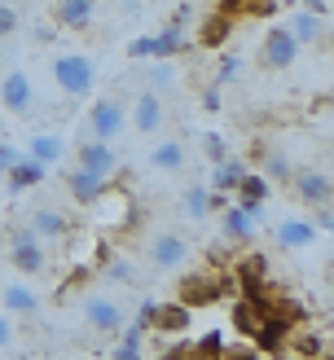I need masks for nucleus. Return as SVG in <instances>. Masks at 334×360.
Returning <instances> with one entry per match:
<instances>
[{
	"instance_id": "f257e3e1",
	"label": "nucleus",
	"mask_w": 334,
	"mask_h": 360,
	"mask_svg": "<svg viewBox=\"0 0 334 360\" xmlns=\"http://www.w3.org/2000/svg\"><path fill=\"white\" fill-rule=\"evenodd\" d=\"M229 295H233V277L229 273H189L176 281V299L185 308H211V303H220Z\"/></svg>"
},
{
	"instance_id": "f03ea898",
	"label": "nucleus",
	"mask_w": 334,
	"mask_h": 360,
	"mask_svg": "<svg viewBox=\"0 0 334 360\" xmlns=\"http://www.w3.org/2000/svg\"><path fill=\"white\" fill-rule=\"evenodd\" d=\"M53 79H58V88L70 101H79L97 88V66H93V58H84V53H58V58H53Z\"/></svg>"
},
{
	"instance_id": "7ed1b4c3",
	"label": "nucleus",
	"mask_w": 334,
	"mask_h": 360,
	"mask_svg": "<svg viewBox=\"0 0 334 360\" xmlns=\"http://www.w3.org/2000/svg\"><path fill=\"white\" fill-rule=\"evenodd\" d=\"M84 132L93 141H105V146L119 141L123 132H128V101H123V97H97L93 110H88Z\"/></svg>"
},
{
	"instance_id": "20e7f679",
	"label": "nucleus",
	"mask_w": 334,
	"mask_h": 360,
	"mask_svg": "<svg viewBox=\"0 0 334 360\" xmlns=\"http://www.w3.org/2000/svg\"><path fill=\"white\" fill-rule=\"evenodd\" d=\"M9 264L18 268V273H27V277H40L44 268H49V255H44V242L35 238V233L27 224H13L9 229Z\"/></svg>"
},
{
	"instance_id": "39448f33",
	"label": "nucleus",
	"mask_w": 334,
	"mask_h": 360,
	"mask_svg": "<svg viewBox=\"0 0 334 360\" xmlns=\"http://www.w3.org/2000/svg\"><path fill=\"white\" fill-rule=\"evenodd\" d=\"M128 128L136 132V136H158L167 128V105H163V97H154V93H141L128 101Z\"/></svg>"
},
{
	"instance_id": "423d86ee",
	"label": "nucleus",
	"mask_w": 334,
	"mask_h": 360,
	"mask_svg": "<svg viewBox=\"0 0 334 360\" xmlns=\"http://www.w3.org/2000/svg\"><path fill=\"white\" fill-rule=\"evenodd\" d=\"M75 167L110 180V176H119V154H115V146H105V141H93L88 132H79V141H75Z\"/></svg>"
},
{
	"instance_id": "0eeeda50",
	"label": "nucleus",
	"mask_w": 334,
	"mask_h": 360,
	"mask_svg": "<svg viewBox=\"0 0 334 360\" xmlns=\"http://www.w3.org/2000/svg\"><path fill=\"white\" fill-rule=\"evenodd\" d=\"M23 224H27V229H31L40 242H62V238H70V215H66L62 207H49V202L27 207Z\"/></svg>"
},
{
	"instance_id": "6e6552de",
	"label": "nucleus",
	"mask_w": 334,
	"mask_h": 360,
	"mask_svg": "<svg viewBox=\"0 0 334 360\" xmlns=\"http://www.w3.org/2000/svg\"><path fill=\"white\" fill-rule=\"evenodd\" d=\"M146 259H150V268H158V273H176V268L189 259V242L181 233H158V238H150V246H146Z\"/></svg>"
},
{
	"instance_id": "1a4fd4ad",
	"label": "nucleus",
	"mask_w": 334,
	"mask_h": 360,
	"mask_svg": "<svg viewBox=\"0 0 334 360\" xmlns=\"http://www.w3.org/2000/svg\"><path fill=\"white\" fill-rule=\"evenodd\" d=\"M0 105H5L9 115H31L35 110V84L27 70H5V79H0Z\"/></svg>"
},
{
	"instance_id": "9d476101",
	"label": "nucleus",
	"mask_w": 334,
	"mask_h": 360,
	"mask_svg": "<svg viewBox=\"0 0 334 360\" xmlns=\"http://www.w3.org/2000/svg\"><path fill=\"white\" fill-rule=\"evenodd\" d=\"M295 58H299V44H295V35L286 27H273L264 35V49H259V66L264 70H290Z\"/></svg>"
},
{
	"instance_id": "9b49d317",
	"label": "nucleus",
	"mask_w": 334,
	"mask_h": 360,
	"mask_svg": "<svg viewBox=\"0 0 334 360\" xmlns=\"http://www.w3.org/2000/svg\"><path fill=\"white\" fill-rule=\"evenodd\" d=\"M290 185H295V193H299V202H308V207H330V198H334V180H330L326 167H304V172H295Z\"/></svg>"
},
{
	"instance_id": "f8f14e48",
	"label": "nucleus",
	"mask_w": 334,
	"mask_h": 360,
	"mask_svg": "<svg viewBox=\"0 0 334 360\" xmlns=\"http://www.w3.org/2000/svg\"><path fill=\"white\" fill-rule=\"evenodd\" d=\"M255 224H259V207L255 202H229L220 211V229H224V238L229 242H251L255 238Z\"/></svg>"
},
{
	"instance_id": "ddd939ff",
	"label": "nucleus",
	"mask_w": 334,
	"mask_h": 360,
	"mask_svg": "<svg viewBox=\"0 0 334 360\" xmlns=\"http://www.w3.org/2000/svg\"><path fill=\"white\" fill-rule=\"evenodd\" d=\"M286 31L295 35V44L304 49V44H330V18H316V13H308V9H299V13H290L286 18Z\"/></svg>"
},
{
	"instance_id": "4468645a",
	"label": "nucleus",
	"mask_w": 334,
	"mask_h": 360,
	"mask_svg": "<svg viewBox=\"0 0 334 360\" xmlns=\"http://www.w3.org/2000/svg\"><path fill=\"white\" fill-rule=\"evenodd\" d=\"M97 13V0H53V27L62 31H88Z\"/></svg>"
},
{
	"instance_id": "2eb2a0df",
	"label": "nucleus",
	"mask_w": 334,
	"mask_h": 360,
	"mask_svg": "<svg viewBox=\"0 0 334 360\" xmlns=\"http://www.w3.org/2000/svg\"><path fill=\"white\" fill-rule=\"evenodd\" d=\"M62 185H66V193L75 198L79 207H93L97 198L110 189V180H101V176H93V172H84V167H70L66 176H62Z\"/></svg>"
},
{
	"instance_id": "dca6fc26",
	"label": "nucleus",
	"mask_w": 334,
	"mask_h": 360,
	"mask_svg": "<svg viewBox=\"0 0 334 360\" xmlns=\"http://www.w3.org/2000/svg\"><path fill=\"white\" fill-rule=\"evenodd\" d=\"M40 295L31 290L27 281H9V285H0V312H9V316H35L40 312Z\"/></svg>"
},
{
	"instance_id": "f3484780",
	"label": "nucleus",
	"mask_w": 334,
	"mask_h": 360,
	"mask_svg": "<svg viewBox=\"0 0 334 360\" xmlns=\"http://www.w3.org/2000/svg\"><path fill=\"white\" fill-rule=\"evenodd\" d=\"M84 321H88L97 334H119V330H123V308H119L115 299H101V295H97V299L84 303Z\"/></svg>"
},
{
	"instance_id": "a211bd4d",
	"label": "nucleus",
	"mask_w": 334,
	"mask_h": 360,
	"mask_svg": "<svg viewBox=\"0 0 334 360\" xmlns=\"http://www.w3.org/2000/svg\"><path fill=\"white\" fill-rule=\"evenodd\" d=\"M189 321H193V308H185L181 299H172V303H154L150 330H158V334H185Z\"/></svg>"
},
{
	"instance_id": "6ab92c4d",
	"label": "nucleus",
	"mask_w": 334,
	"mask_h": 360,
	"mask_svg": "<svg viewBox=\"0 0 334 360\" xmlns=\"http://www.w3.org/2000/svg\"><path fill=\"white\" fill-rule=\"evenodd\" d=\"M286 338H290V321L269 316V321H264V326L255 330L251 343H255V352H259V356H281V352H286Z\"/></svg>"
},
{
	"instance_id": "aec40b11",
	"label": "nucleus",
	"mask_w": 334,
	"mask_h": 360,
	"mask_svg": "<svg viewBox=\"0 0 334 360\" xmlns=\"http://www.w3.org/2000/svg\"><path fill=\"white\" fill-rule=\"evenodd\" d=\"M229 35H233V18L216 9V13H207L198 22V35H193V40H198V49H224Z\"/></svg>"
},
{
	"instance_id": "412c9836",
	"label": "nucleus",
	"mask_w": 334,
	"mask_h": 360,
	"mask_svg": "<svg viewBox=\"0 0 334 360\" xmlns=\"http://www.w3.org/2000/svg\"><path fill=\"white\" fill-rule=\"evenodd\" d=\"M312 242H316L312 220H299V215H290V220L277 224V246H281V250H304V246H312Z\"/></svg>"
},
{
	"instance_id": "4be33fe9",
	"label": "nucleus",
	"mask_w": 334,
	"mask_h": 360,
	"mask_svg": "<svg viewBox=\"0 0 334 360\" xmlns=\"http://www.w3.org/2000/svg\"><path fill=\"white\" fill-rule=\"evenodd\" d=\"M185 158H189V154H185V146L172 136V141H158V146L146 154V163H150L154 172H167V176H176V172L185 167Z\"/></svg>"
},
{
	"instance_id": "5701e85b",
	"label": "nucleus",
	"mask_w": 334,
	"mask_h": 360,
	"mask_svg": "<svg viewBox=\"0 0 334 360\" xmlns=\"http://www.w3.org/2000/svg\"><path fill=\"white\" fill-rule=\"evenodd\" d=\"M27 158H35V163H44V167H53V163H62V158H66V141H62L58 132H40V136H31Z\"/></svg>"
},
{
	"instance_id": "b1692460",
	"label": "nucleus",
	"mask_w": 334,
	"mask_h": 360,
	"mask_svg": "<svg viewBox=\"0 0 334 360\" xmlns=\"http://www.w3.org/2000/svg\"><path fill=\"white\" fill-rule=\"evenodd\" d=\"M146 93H154V97H176V88H181V75H176V66L172 62H158L154 58V66L146 70Z\"/></svg>"
},
{
	"instance_id": "393cba45",
	"label": "nucleus",
	"mask_w": 334,
	"mask_h": 360,
	"mask_svg": "<svg viewBox=\"0 0 334 360\" xmlns=\"http://www.w3.org/2000/svg\"><path fill=\"white\" fill-rule=\"evenodd\" d=\"M44 176H49V167L35 163V158H18V163L5 172V180L13 189H35V185H44Z\"/></svg>"
},
{
	"instance_id": "a878e982",
	"label": "nucleus",
	"mask_w": 334,
	"mask_h": 360,
	"mask_svg": "<svg viewBox=\"0 0 334 360\" xmlns=\"http://www.w3.org/2000/svg\"><path fill=\"white\" fill-rule=\"evenodd\" d=\"M286 347H290V352H299L304 360H321V356H330V343H326V334H316V330L290 334V338H286Z\"/></svg>"
},
{
	"instance_id": "bb28decb",
	"label": "nucleus",
	"mask_w": 334,
	"mask_h": 360,
	"mask_svg": "<svg viewBox=\"0 0 334 360\" xmlns=\"http://www.w3.org/2000/svg\"><path fill=\"white\" fill-rule=\"evenodd\" d=\"M220 13H229V18H273L277 0H220Z\"/></svg>"
},
{
	"instance_id": "cd10ccee",
	"label": "nucleus",
	"mask_w": 334,
	"mask_h": 360,
	"mask_svg": "<svg viewBox=\"0 0 334 360\" xmlns=\"http://www.w3.org/2000/svg\"><path fill=\"white\" fill-rule=\"evenodd\" d=\"M242 176H246V163H242V158H224V163L211 167V189L229 193V189H238V180H242Z\"/></svg>"
},
{
	"instance_id": "c85d7f7f",
	"label": "nucleus",
	"mask_w": 334,
	"mask_h": 360,
	"mask_svg": "<svg viewBox=\"0 0 334 360\" xmlns=\"http://www.w3.org/2000/svg\"><path fill=\"white\" fill-rule=\"evenodd\" d=\"M150 40H154V58H158V62H172L176 53L185 49V35H181V27H163L158 35H150Z\"/></svg>"
},
{
	"instance_id": "c756f323",
	"label": "nucleus",
	"mask_w": 334,
	"mask_h": 360,
	"mask_svg": "<svg viewBox=\"0 0 334 360\" xmlns=\"http://www.w3.org/2000/svg\"><path fill=\"white\" fill-rule=\"evenodd\" d=\"M264 198H269V180H264L259 172H246V176L238 180V202H255V207H264Z\"/></svg>"
},
{
	"instance_id": "7c9ffc66",
	"label": "nucleus",
	"mask_w": 334,
	"mask_h": 360,
	"mask_svg": "<svg viewBox=\"0 0 334 360\" xmlns=\"http://www.w3.org/2000/svg\"><path fill=\"white\" fill-rule=\"evenodd\" d=\"M264 180H281V185H290V176H295V167H290V158L286 154H277V150H264V172H259Z\"/></svg>"
},
{
	"instance_id": "2f4dec72",
	"label": "nucleus",
	"mask_w": 334,
	"mask_h": 360,
	"mask_svg": "<svg viewBox=\"0 0 334 360\" xmlns=\"http://www.w3.org/2000/svg\"><path fill=\"white\" fill-rule=\"evenodd\" d=\"M181 211L189 215V220H207L211 207H207V185H189L185 198H181Z\"/></svg>"
},
{
	"instance_id": "473e14b6",
	"label": "nucleus",
	"mask_w": 334,
	"mask_h": 360,
	"mask_svg": "<svg viewBox=\"0 0 334 360\" xmlns=\"http://www.w3.org/2000/svg\"><path fill=\"white\" fill-rule=\"evenodd\" d=\"M105 281L141 285V273H136V264H128V259H110V255H105Z\"/></svg>"
},
{
	"instance_id": "72a5a7b5",
	"label": "nucleus",
	"mask_w": 334,
	"mask_h": 360,
	"mask_svg": "<svg viewBox=\"0 0 334 360\" xmlns=\"http://www.w3.org/2000/svg\"><path fill=\"white\" fill-rule=\"evenodd\" d=\"M242 75V58H238V53H224V58H220V66H216V79H211V84H233Z\"/></svg>"
},
{
	"instance_id": "f704fd0d",
	"label": "nucleus",
	"mask_w": 334,
	"mask_h": 360,
	"mask_svg": "<svg viewBox=\"0 0 334 360\" xmlns=\"http://www.w3.org/2000/svg\"><path fill=\"white\" fill-rule=\"evenodd\" d=\"M203 154L211 158V167H216V163H224V158H229L224 136H220V132H207V136H203Z\"/></svg>"
},
{
	"instance_id": "c9c22d12",
	"label": "nucleus",
	"mask_w": 334,
	"mask_h": 360,
	"mask_svg": "<svg viewBox=\"0 0 334 360\" xmlns=\"http://www.w3.org/2000/svg\"><path fill=\"white\" fill-rule=\"evenodd\" d=\"M18 27H23V18H18V9L9 5V0H0V40H9V35H18Z\"/></svg>"
},
{
	"instance_id": "e433bc0d",
	"label": "nucleus",
	"mask_w": 334,
	"mask_h": 360,
	"mask_svg": "<svg viewBox=\"0 0 334 360\" xmlns=\"http://www.w3.org/2000/svg\"><path fill=\"white\" fill-rule=\"evenodd\" d=\"M18 343V330H13V316L9 312H0V352H9Z\"/></svg>"
},
{
	"instance_id": "4c0bfd02",
	"label": "nucleus",
	"mask_w": 334,
	"mask_h": 360,
	"mask_svg": "<svg viewBox=\"0 0 334 360\" xmlns=\"http://www.w3.org/2000/svg\"><path fill=\"white\" fill-rule=\"evenodd\" d=\"M163 360H207V356L193 347V343H176L172 352H163Z\"/></svg>"
},
{
	"instance_id": "58836bf2",
	"label": "nucleus",
	"mask_w": 334,
	"mask_h": 360,
	"mask_svg": "<svg viewBox=\"0 0 334 360\" xmlns=\"http://www.w3.org/2000/svg\"><path fill=\"white\" fill-rule=\"evenodd\" d=\"M110 360H146V356H141V343H128V338H123V343L110 352Z\"/></svg>"
},
{
	"instance_id": "ea45409f",
	"label": "nucleus",
	"mask_w": 334,
	"mask_h": 360,
	"mask_svg": "<svg viewBox=\"0 0 334 360\" xmlns=\"http://www.w3.org/2000/svg\"><path fill=\"white\" fill-rule=\"evenodd\" d=\"M128 58H136V62L141 58H154V40H150V35H146V40H132L128 44Z\"/></svg>"
},
{
	"instance_id": "a19ab883",
	"label": "nucleus",
	"mask_w": 334,
	"mask_h": 360,
	"mask_svg": "<svg viewBox=\"0 0 334 360\" xmlns=\"http://www.w3.org/2000/svg\"><path fill=\"white\" fill-rule=\"evenodd\" d=\"M203 110H220V84H207L203 88Z\"/></svg>"
},
{
	"instance_id": "79ce46f5",
	"label": "nucleus",
	"mask_w": 334,
	"mask_h": 360,
	"mask_svg": "<svg viewBox=\"0 0 334 360\" xmlns=\"http://www.w3.org/2000/svg\"><path fill=\"white\" fill-rule=\"evenodd\" d=\"M18 158H23V154H18V150L9 146V141H0V172H9V167L18 163Z\"/></svg>"
},
{
	"instance_id": "37998d69",
	"label": "nucleus",
	"mask_w": 334,
	"mask_h": 360,
	"mask_svg": "<svg viewBox=\"0 0 334 360\" xmlns=\"http://www.w3.org/2000/svg\"><path fill=\"white\" fill-rule=\"evenodd\" d=\"M53 31H58V27H53V22H35V27H31V35H35V40H40V44H49V40H58V35H53Z\"/></svg>"
},
{
	"instance_id": "c03bdc74",
	"label": "nucleus",
	"mask_w": 334,
	"mask_h": 360,
	"mask_svg": "<svg viewBox=\"0 0 334 360\" xmlns=\"http://www.w3.org/2000/svg\"><path fill=\"white\" fill-rule=\"evenodd\" d=\"M312 211H316L312 229H326V233H330V224H334V220H330V207H312Z\"/></svg>"
},
{
	"instance_id": "a18cd8bd",
	"label": "nucleus",
	"mask_w": 334,
	"mask_h": 360,
	"mask_svg": "<svg viewBox=\"0 0 334 360\" xmlns=\"http://www.w3.org/2000/svg\"><path fill=\"white\" fill-rule=\"evenodd\" d=\"M141 5H154V0H141Z\"/></svg>"
},
{
	"instance_id": "49530a36",
	"label": "nucleus",
	"mask_w": 334,
	"mask_h": 360,
	"mask_svg": "<svg viewBox=\"0 0 334 360\" xmlns=\"http://www.w3.org/2000/svg\"><path fill=\"white\" fill-rule=\"evenodd\" d=\"M27 5H35V0H27Z\"/></svg>"
}]
</instances>
